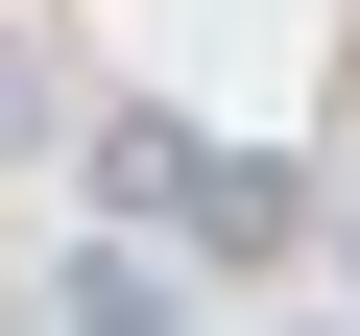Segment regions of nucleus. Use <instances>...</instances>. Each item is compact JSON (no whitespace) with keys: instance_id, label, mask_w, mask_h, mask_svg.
<instances>
[{"instance_id":"1","label":"nucleus","mask_w":360,"mask_h":336,"mask_svg":"<svg viewBox=\"0 0 360 336\" xmlns=\"http://www.w3.org/2000/svg\"><path fill=\"white\" fill-rule=\"evenodd\" d=\"M49 336H168V264H72V288H49Z\"/></svg>"},{"instance_id":"2","label":"nucleus","mask_w":360,"mask_h":336,"mask_svg":"<svg viewBox=\"0 0 360 336\" xmlns=\"http://www.w3.org/2000/svg\"><path fill=\"white\" fill-rule=\"evenodd\" d=\"M0 336H49V312H0Z\"/></svg>"}]
</instances>
